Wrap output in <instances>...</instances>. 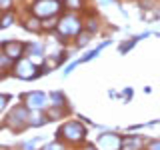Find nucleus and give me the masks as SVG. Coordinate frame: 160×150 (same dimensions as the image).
<instances>
[{
  "instance_id": "nucleus-6",
  "label": "nucleus",
  "mask_w": 160,
  "mask_h": 150,
  "mask_svg": "<svg viewBox=\"0 0 160 150\" xmlns=\"http://www.w3.org/2000/svg\"><path fill=\"white\" fill-rule=\"evenodd\" d=\"M26 104L34 110H40L46 106V96L42 92H32V94H26Z\"/></svg>"
},
{
  "instance_id": "nucleus-18",
  "label": "nucleus",
  "mask_w": 160,
  "mask_h": 150,
  "mask_svg": "<svg viewBox=\"0 0 160 150\" xmlns=\"http://www.w3.org/2000/svg\"><path fill=\"white\" fill-rule=\"evenodd\" d=\"M86 150H94V148H92V146H88V148H86Z\"/></svg>"
},
{
  "instance_id": "nucleus-2",
  "label": "nucleus",
  "mask_w": 160,
  "mask_h": 150,
  "mask_svg": "<svg viewBox=\"0 0 160 150\" xmlns=\"http://www.w3.org/2000/svg\"><path fill=\"white\" fill-rule=\"evenodd\" d=\"M78 30H80V20H78V18H74L72 14L64 16V18L58 22V32L62 34V36H68V34H76Z\"/></svg>"
},
{
  "instance_id": "nucleus-16",
  "label": "nucleus",
  "mask_w": 160,
  "mask_h": 150,
  "mask_svg": "<svg viewBox=\"0 0 160 150\" xmlns=\"http://www.w3.org/2000/svg\"><path fill=\"white\" fill-rule=\"evenodd\" d=\"M6 100H8V96H0V110L6 106Z\"/></svg>"
},
{
  "instance_id": "nucleus-3",
  "label": "nucleus",
  "mask_w": 160,
  "mask_h": 150,
  "mask_svg": "<svg viewBox=\"0 0 160 150\" xmlns=\"http://www.w3.org/2000/svg\"><path fill=\"white\" fill-rule=\"evenodd\" d=\"M56 10H58L56 0H38L34 4V14H38V16H52V14H56Z\"/></svg>"
},
{
  "instance_id": "nucleus-17",
  "label": "nucleus",
  "mask_w": 160,
  "mask_h": 150,
  "mask_svg": "<svg viewBox=\"0 0 160 150\" xmlns=\"http://www.w3.org/2000/svg\"><path fill=\"white\" fill-rule=\"evenodd\" d=\"M10 6V0H0V8H8Z\"/></svg>"
},
{
  "instance_id": "nucleus-8",
  "label": "nucleus",
  "mask_w": 160,
  "mask_h": 150,
  "mask_svg": "<svg viewBox=\"0 0 160 150\" xmlns=\"http://www.w3.org/2000/svg\"><path fill=\"white\" fill-rule=\"evenodd\" d=\"M140 146H142V140L140 138L130 136L126 140H122V150H140Z\"/></svg>"
},
{
  "instance_id": "nucleus-11",
  "label": "nucleus",
  "mask_w": 160,
  "mask_h": 150,
  "mask_svg": "<svg viewBox=\"0 0 160 150\" xmlns=\"http://www.w3.org/2000/svg\"><path fill=\"white\" fill-rule=\"evenodd\" d=\"M10 24H12V14H8V16L0 22V28H6V26H10Z\"/></svg>"
},
{
  "instance_id": "nucleus-5",
  "label": "nucleus",
  "mask_w": 160,
  "mask_h": 150,
  "mask_svg": "<svg viewBox=\"0 0 160 150\" xmlns=\"http://www.w3.org/2000/svg\"><path fill=\"white\" fill-rule=\"evenodd\" d=\"M34 64L30 62V60H20V62L16 64V76L20 78H32L34 76Z\"/></svg>"
},
{
  "instance_id": "nucleus-1",
  "label": "nucleus",
  "mask_w": 160,
  "mask_h": 150,
  "mask_svg": "<svg viewBox=\"0 0 160 150\" xmlns=\"http://www.w3.org/2000/svg\"><path fill=\"white\" fill-rule=\"evenodd\" d=\"M60 136L68 138V140H80L84 138V134H86V130H84V126L80 122H66L62 128H60Z\"/></svg>"
},
{
  "instance_id": "nucleus-4",
  "label": "nucleus",
  "mask_w": 160,
  "mask_h": 150,
  "mask_svg": "<svg viewBox=\"0 0 160 150\" xmlns=\"http://www.w3.org/2000/svg\"><path fill=\"white\" fill-rule=\"evenodd\" d=\"M24 122H26V110H24L22 106H20V108H16V110H12V112H10V116H8V124H10V128L22 130Z\"/></svg>"
},
{
  "instance_id": "nucleus-15",
  "label": "nucleus",
  "mask_w": 160,
  "mask_h": 150,
  "mask_svg": "<svg viewBox=\"0 0 160 150\" xmlns=\"http://www.w3.org/2000/svg\"><path fill=\"white\" fill-rule=\"evenodd\" d=\"M148 150H160V142H150L148 144Z\"/></svg>"
},
{
  "instance_id": "nucleus-13",
  "label": "nucleus",
  "mask_w": 160,
  "mask_h": 150,
  "mask_svg": "<svg viewBox=\"0 0 160 150\" xmlns=\"http://www.w3.org/2000/svg\"><path fill=\"white\" fill-rule=\"evenodd\" d=\"M30 52H34V54H42V46H40V44H34V46H30Z\"/></svg>"
},
{
  "instance_id": "nucleus-7",
  "label": "nucleus",
  "mask_w": 160,
  "mask_h": 150,
  "mask_svg": "<svg viewBox=\"0 0 160 150\" xmlns=\"http://www.w3.org/2000/svg\"><path fill=\"white\" fill-rule=\"evenodd\" d=\"M22 48H24V44H20V42H6L4 44V54L8 58H18L22 54Z\"/></svg>"
},
{
  "instance_id": "nucleus-14",
  "label": "nucleus",
  "mask_w": 160,
  "mask_h": 150,
  "mask_svg": "<svg viewBox=\"0 0 160 150\" xmlns=\"http://www.w3.org/2000/svg\"><path fill=\"white\" fill-rule=\"evenodd\" d=\"M78 2H80V0H66V4L70 8H78Z\"/></svg>"
},
{
  "instance_id": "nucleus-9",
  "label": "nucleus",
  "mask_w": 160,
  "mask_h": 150,
  "mask_svg": "<svg viewBox=\"0 0 160 150\" xmlns=\"http://www.w3.org/2000/svg\"><path fill=\"white\" fill-rule=\"evenodd\" d=\"M30 122H32L34 126H40V124L44 122V116H40V114H34V116H30Z\"/></svg>"
},
{
  "instance_id": "nucleus-12",
  "label": "nucleus",
  "mask_w": 160,
  "mask_h": 150,
  "mask_svg": "<svg viewBox=\"0 0 160 150\" xmlns=\"http://www.w3.org/2000/svg\"><path fill=\"white\" fill-rule=\"evenodd\" d=\"M88 40H90V38H88V34H80V36H78V46H84Z\"/></svg>"
},
{
  "instance_id": "nucleus-10",
  "label": "nucleus",
  "mask_w": 160,
  "mask_h": 150,
  "mask_svg": "<svg viewBox=\"0 0 160 150\" xmlns=\"http://www.w3.org/2000/svg\"><path fill=\"white\" fill-rule=\"evenodd\" d=\"M26 28H28V30H38V28H40L38 20H36V18H34V20H28V22H26Z\"/></svg>"
},
{
  "instance_id": "nucleus-19",
  "label": "nucleus",
  "mask_w": 160,
  "mask_h": 150,
  "mask_svg": "<svg viewBox=\"0 0 160 150\" xmlns=\"http://www.w3.org/2000/svg\"><path fill=\"white\" fill-rule=\"evenodd\" d=\"M0 78H2V74H0Z\"/></svg>"
}]
</instances>
